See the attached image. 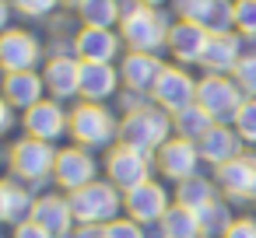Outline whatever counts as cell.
Segmentation results:
<instances>
[{
	"label": "cell",
	"mask_w": 256,
	"mask_h": 238,
	"mask_svg": "<svg viewBox=\"0 0 256 238\" xmlns=\"http://www.w3.org/2000/svg\"><path fill=\"white\" fill-rule=\"evenodd\" d=\"M172 116L165 109H158L154 102L137 109V112H126L120 119V144L126 147H137L144 154H158V147L165 140H172Z\"/></svg>",
	"instance_id": "cell-1"
},
{
	"label": "cell",
	"mask_w": 256,
	"mask_h": 238,
	"mask_svg": "<svg viewBox=\"0 0 256 238\" xmlns=\"http://www.w3.org/2000/svg\"><path fill=\"white\" fill-rule=\"evenodd\" d=\"M168 28L172 21L165 18V11L140 4L120 21V39L130 53H162L168 46Z\"/></svg>",
	"instance_id": "cell-2"
},
{
	"label": "cell",
	"mask_w": 256,
	"mask_h": 238,
	"mask_svg": "<svg viewBox=\"0 0 256 238\" xmlns=\"http://www.w3.org/2000/svg\"><path fill=\"white\" fill-rule=\"evenodd\" d=\"M70 200V210H74V221L78 224H112L123 210V193L106 179V182H88L74 193H67Z\"/></svg>",
	"instance_id": "cell-3"
},
{
	"label": "cell",
	"mask_w": 256,
	"mask_h": 238,
	"mask_svg": "<svg viewBox=\"0 0 256 238\" xmlns=\"http://www.w3.org/2000/svg\"><path fill=\"white\" fill-rule=\"evenodd\" d=\"M242 102H246V95H242V88L235 84L232 74H204L196 81V105L214 123L232 126L235 116H238V109H242Z\"/></svg>",
	"instance_id": "cell-4"
},
{
	"label": "cell",
	"mask_w": 256,
	"mask_h": 238,
	"mask_svg": "<svg viewBox=\"0 0 256 238\" xmlns=\"http://www.w3.org/2000/svg\"><path fill=\"white\" fill-rule=\"evenodd\" d=\"M70 137L78 147H106L109 140H120V123L102 102H78L70 109Z\"/></svg>",
	"instance_id": "cell-5"
},
{
	"label": "cell",
	"mask_w": 256,
	"mask_h": 238,
	"mask_svg": "<svg viewBox=\"0 0 256 238\" xmlns=\"http://www.w3.org/2000/svg\"><path fill=\"white\" fill-rule=\"evenodd\" d=\"M56 154H60V151H56L53 144L36 140V137H22V140H14V144H11L8 161H11L14 179L42 182V179H50V175H53V168H56Z\"/></svg>",
	"instance_id": "cell-6"
},
{
	"label": "cell",
	"mask_w": 256,
	"mask_h": 238,
	"mask_svg": "<svg viewBox=\"0 0 256 238\" xmlns=\"http://www.w3.org/2000/svg\"><path fill=\"white\" fill-rule=\"evenodd\" d=\"M151 102L158 109H165L168 116L196 105V81H193V74H186L179 63H165V70H162V77H158V84L151 91Z\"/></svg>",
	"instance_id": "cell-7"
},
{
	"label": "cell",
	"mask_w": 256,
	"mask_h": 238,
	"mask_svg": "<svg viewBox=\"0 0 256 238\" xmlns=\"http://www.w3.org/2000/svg\"><path fill=\"white\" fill-rule=\"evenodd\" d=\"M106 175L116 189L130 193V189H137L140 182L151 179V154H144L137 147H126V144H116L106 158Z\"/></svg>",
	"instance_id": "cell-8"
},
{
	"label": "cell",
	"mask_w": 256,
	"mask_h": 238,
	"mask_svg": "<svg viewBox=\"0 0 256 238\" xmlns=\"http://www.w3.org/2000/svg\"><path fill=\"white\" fill-rule=\"evenodd\" d=\"M70 46H74V56L81 63H116L123 53L120 28H84L81 25L70 35Z\"/></svg>",
	"instance_id": "cell-9"
},
{
	"label": "cell",
	"mask_w": 256,
	"mask_h": 238,
	"mask_svg": "<svg viewBox=\"0 0 256 238\" xmlns=\"http://www.w3.org/2000/svg\"><path fill=\"white\" fill-rule=\"evenodd\" d=\"M42 60V46L32 32L25 28H8L0 35V70L4 74H22V70H36Z\"/></svg>",
	"instance_id": "cell-10"
},
{
	"label": "cell",
	"mask_w": 256,
	"mask_h": 238,
	"mask_svg": "<svg viewBox=\"0 0 256 238\" xmlns=\"http://www.w3.org/2000/svg\"><path fill=\"white\" fill-rule=\"evenodd\" d=\"M168 193H165V186H158L154 179H148V182H140L137 189H130V193H123V210H126V217L130 221H137V224H162V217L168 214Z\"/></svg>",
	"instance_id": "cell-11"
},
{
	"label": "cell",
	"mask_w": 256,
	"mask_h": 238,
	"mask_svg": "<svg viewBox=\"0 0 256 238\" xmlns=\"http://www.w3.org/2000/svg\"><path fill=\"white\" fill-rule=\"evenodd\" d=\"M22 123H25V137H36L46 144H56L60 137L70 133V112H64L56 98H42L39 105H32Z\"/></svg>",
	"instance_id": "cell-12"
},
{
	"label": "cell",
	"mask_w": 256,
	"mask_h": 238,
	"mask_svg": "<svg viewBox=\"0 0 256 238\" xmlns=\"http://www.w3.org/2000/svg\"><path fill=\"white\" fill-rule=\"evenodd\" d=\"M200 161H204V158H200L196 144H193V140H182V137L165 140V144L158 147V154H154L158 172H162L165 179H176V182L193 179V175H196V168H200Z\"/></svg>",
	"instance_id": "cell-13"
},
{
	"label": "cell",
	"mask_w": 256,
	"mask_h": 238,
	"mask_svg": "<svg viewBox=\"0 0 256 238\" xmlns=\"http://www.w3.org/2000/svg\"><path fill=\"white\" fill-rule=\"evenodd\" d=\"M95 172H98V161L88 154V147H64L60 154H56V168H53V179H56V186L60 189H67V193H74V189H81V186H88V182H95Z\"/></svg>",
	"instance_id": "cell-14"
},
{
	"label": "cell",
	"mask_w": 256,
	"mask_h": 238,
	"mask_svg": "<svg viewBox=\"0 0 256 238\" xmlns=\"http://www.w3.org/2000/svg\"><path fill=\"white\" fill-rule=\"evenodd\" d=\"M165 63L158 53H126L120 60V77H123V88L126 91H137V95H148L154 91L158 77H162Z\"/></svg>",
	"instance_id": "cell-15"
},
{
	"label": "cell",
	"mask_w": 256,
	"mask_h": 238,
	"mask_svg": "<svg viewBox=\"0 0 256 238\" xmlns=\"http://www.w3.org/2000/svg\"><path fill=\"white\" fill-rule=\"evenodd\" d=\"M42 81H46L50 98H56V102L78 98V95H81V60H78L74 53H67V56H50L46 67H42Z\"/></svg>",
	"instance_id": "cell-16"
},
{
	"label": "cell",
	"mask_w": 256,
	"mask_h": 238,
	"mask_svg": "<svg viewBox=\"0 0 256 238\" xmlns=\"http://www.w3.org/2000/svg\"><path fill=\"white\" fill-rule=\"evenodd\" d=\"M207 42H210V32H207L204 25H196V21H172V28H168V46H165V49H168L172 60L182 67V63H200Z\"/></svg>",
	"instance_id": "cell-17"
},
{
	"label": "cell",
	"mask_w": 256,
	"mask_h": 238,
	"mask_svg": "<svg viewBox=\"0 0 256 238\" xmlns=\"http://www.w3.org/2000/svg\"><path fill=\"white\" fill-rule=\"evenodd\" d=\"M214 179H218V186H221L224 196H232V200H252V189H256V158L238 154V158L218 165Z\"/></svg>",
	"instance_id": "cell-18"
},
{
	"label": "cell",
	"mask_w": 256,
	"mask_h": 238,
	"mask_svg": "<svg viewBox=\"0 0 256 238\" xmlns=\"http://www.w3.org/2000/svg\"><path fill=\"white\" fill-rule=\"evenodd\" d=\"M246 53V39L238 32H228V35H210L207 49H204V74H235L238 60Z\"/></svg>",
	"instance_id": "cell-19"
},
{
	"label": "cell",
	"mask_w": 256,
	"mask_h": 238,
	"mask_svg": "<svg viewBox=\"0 0 256 238\" xmlns=\"http://www.w3.org/2000/svg\"><path fill=\"white\" fill-rule=\"evenodd\" d=\"M123 91L120 67L112 63H81V102H106Z\"/></svg>",
	"instance_id": "cell-20"
},
{
	"label": "cell",
	"mask_w": 256,
	"mask_h": 238,
	"mask_svg": "<svg viewBox=\"0 0 256 238\" xmlns=\"http://www.w3.org/2000/svg\"><path fill=\"white\" fill-rule=\"evenodd\" d=\"M0 95L11 102V109L28 112L32 105H39L46 98V81L39 70H22V74H4V84H0Z\"/></svg>",
	"instance_id": "cell-21"
},
{
	"label": "cell",
	"mask_w": 256,
	"mask_h": 238,
	"mask_svg": "<svg viewBox=\"0 0 256 238\" xmlns=\"http://www.w3.org/2000/svg\"><path fill=\"white\" fill-rule=\"evenodd\" d=\"M32 221L36 224H42L53 238H67V235H74V210H70V200L67 196H39L36 200V207H32Z\"/></svg>",
	"instance_id": "cell-22"
},
{
	"label": "cell",
	"mask_w": 256,
	"mask_h": 238,
	"mask_svg": "<svg viewBox=\"0 0 256 238\" xmlns=\"http://www.w3.org/2000/svg\"><path fill=\"white\" fill-rule=\"evenodd\" d=\"M196 151H200V158H204V161H210V165L218 168V165H224V161H232V158H238V154H242V137L235 133V126L214 123V126H210V133L196 144Z\"/></svg>",
	"instance_id": "cell-23"
},
{
	"label": "cell",
	"mask_w": 256,
	"mask_h": 238,
	"mask_svg": "<svg viewBox=\"0 0 256 238\" xmlns=\"http://www.w3.org/2000/svg\"><path fill=\"white\" fill-rule=\"evenodd\" d=\"M162 235L165 238H204V228H200V214L190 210V207H179L172 203L168 214L162 217Z\"/></svg>",
	"instance_id": "cell-24"
},
{
	"label": "cell",
	"mask_w": 256,
	"mask_h": 238,
	"mask_svg": "<svg viewBox=\"0 0 256 238\" xmlns=\"http://www.w3.org/2000/svg\"><path fill=\"white\" fill-rule=\"evenodd\" d=\"M78 18L84 28H120L123 11H120V0H84Z\"/></svg>",
	"instance_id": "cell-25"
},
{
	"label": "cell",
	"mask_w": 256,
	"mask_h": 238,
	"mask_svg": "<svg viewBox=\"0 0 256 238\" xmlns=\"http://www.w3.org/2000/svg\"><path fill=\"white\" fill-rule=\"evenodd\" d=\"M218 200V189H214V182L210 179H204V175H193V179H186V182H179L176 186V203L179 207H190V210H204V207H210Z\"/></svg>",
	"instance_id": "cell-26"
},
{
	"label": "cell",
	"mask_w": 256,
	"mask_h": 238,
	"mask_svg": "<svg viewBox=\"0 0 256 238\" xmlns=\"http://www.w3.org/2000/svg\"><path fill=\"white\" fill-rule=\"evenodd\" d=\"M210 126H214V119H210L200 105H190V109H182V112L172 116V130H176V137L193 140V144H200V140L210 133Z\"/></svg>",
	"instance_id": "cell-27"
},
{
	"label": "cell",
	"mask_w": 256,
	"mask_h": 238,
	"mask_svg": "<svg viewBox=\"0 0 256 238\" xmlns=\"http://www.w3.org/2000/svg\"><path fill=\"white\" fill-rule=\"evenodd\" d=\"M32 207H36V196L32 189H22L18 182H8V224H25L32 221Z\"/></svg>",
	"instance_id": "cell-28"
},
{
	"label": "cell",
	"mask_w": 256,
	"mask_h": 238,
	"mask_svg": "<svg viewBox=\"0 0 256 238\" xmlns=\"http://www.w3.org/2000/svg\"><path fill=\"white\" fill-rule=\"evenodd\" d=\"M232 214H228V207L221 203V200H214L210 207H204L200 210V228H204V238H224V231L232 228Z\"/></svg>",
	"instance_id": "cell-29"
},
{
	"label": "cell",
	"mask_w": 256,
	"mask_h": 238,
	"mask_svg": "<svg viewBox=\"0 0 256 238\" xmlns=\"http://www.w3.org/2000/svg\"><path fill=\"white\" fill-rule=\"evenodd\" d=\"M232 77H235V84L242 88L246 98H256V42H246V53H242Z\"/></svg>",
	"instance_id": "cell-30"
},
{
	"label": "cell",
	"mask_w": 256,
	"mask_h": 238,
	"mask_svg": "<svg viewBox=\"0 0 256 238\" xmlns=\"http://www.w3.org/2000/svg\"><path fill=\"white\" fill-rule=\"evenodd\" d=\"M235 32L246 42H256V0H235Z\"/></svg>",
	"instance_id": "cell-31"
},
{
	"label": "cell",
	"mask_w": 256,
	"mask_h": 238,
	"mask_svg": "<svg viewBox=\"0 0 256 238\" xmlns=\"http://www.w3.org/2000/svg\"><path fill=\"white\" fill-rule=\"evenodd\" d=\"M214 7V0H172V11H176V21H196L204 25L207 14Z\"/></svg>",
	"instance_id": "cell-32"
},
{
	"label": "cell",
	"mask_w": 256,
	"mask_h": 238,
	"mask_svg": "<svg viewBox=\"0 0 256 238\" xmlns=\"http://www.w3.org/2000/svg\"><path fill=\"white\" fill-rule=\"evenodd\" d=\"M235 133L242 137V144H256V98H246L238 116H235Z\"/></svg>",
	"instance_id": "cell-33"
},
{
	"label": "cell",
	"mask_w": 256,
	"mask_h": 238,
	"mask_svg": "<svg viewBox=\"0 0 256 238\" xmlns=\"http://www.w3.org/2000/svg\"><path fill=\"white\" fill-rule=\"evenodd\" d=\"M11 4H14V11L25 14V18H46V14H53L56 7H64L60 0H11Z\"/></svg>",
	"instance_id": "cell-34"
},
{
	"label": "cell",
	"mask_w": 256,
	"mask_h": 238,
	"mask_svg": "<svg viewBox=\"0 0 256 238\" xmlns=\"http://www.w3.org/2000/svg\"><path fill=\"white\" fill-rule=\"evenodd\" d=\"M106 238H148V231H144V224H137L130 217H116L106 228Z\"/></svg>",
	"instance_id": "cell-35"
},
{
	"label": "cell",
	"mask_w": 256,
	"mask_h": 238,
	"mask_svg": "<svg viewBox=\"0 0 256 238\" xmlns=\"http://www.w3.org/2000/svg\"><path fill=\"white\" fill-rule=\"evenodd\" d=\"M224 238H256V217H235Z\"/></svg>",
	"instance_id": "cell-36"
},
{
	"label": "cell",
	"mask_w": 256,
	"mask_h": 238,
	"mask_svg": "<svg viewBox=\"0 0 256 238\" xmlns=\"http://www.w3.org/2000/svg\"><path fill=\"white\" fill-rule=\"evenodd\" d=\"M120 105H123V116L126 112H137V109H144V105H151V98L148 95H137V91H120Z\"/></svg>",
	"instance_id": "cell-37"
},
{
	"label": "cell",
	"mask_w": 256,
	"mask_h": 238,
	"mask_svg": "<svg viewBox=\"0 0 256 238\" xmlns=\"http://www.w3.org/2000/svg\"><path fill=\"white\" fill-rule=\"evenodd\" d=\"M14 238H53L42 224H36V221H25V224H18L14 228Z\"/></svg>",
	"instance_id": "cell-38"
},
{
	"label": "cell",
	"mask_w": 256,
	"mask_h": 238,
	"mask_svg": "<svg viewBox=\"0 0 256 238\" xmlns=\"http://www.w3.org/2000/svg\"><path fill=\"white\" fill-rule=\"evenodd\" d=\"M106 228L109 224H78L70 238H106Z\"/></svg>",
	"instance_id": "cell-39"
},
{
	"label": "cell",
	"mask_w": 256,
	"mask_h": 238,
	"mask_svg": "<svg viewBox=\"0 0 256 238\" xmlns=\"http://www.w3.org/2000/svg\"><path fill=\"white\" fill-rule=\"evenodd\" d=\"M11 126H14V109H11V102L4 95H0V137H4Z\"/></svg>",
	"instance_id": "cell-40"
},
{
	"label": "cell",
	"mask_w": 256,
	"mask_h": 238,
	"mask_svg": "<svg viewBox=\"0 0 256 238\" xmlns=\"http://www.w3.org/2000/svg\"><path fill=\"white\" fill-rule=\"evenodd\" d=\"M11 11H14L11 0H0V35H4V32L11 28Z\"/></svg>",
	"instance_id": "cell-41"
},
{
	"label": "cell",
	"mask_w": 256,
	"mask_h": 238,
	"mask_svg": "<svg viewBox=\"0 0 256 238\" xmlns=\"http://www.w3.org/2000/svg\"><path fill=\"white\" fill-rule=\"evenodd\" d=\"M0 224H8V182H0Z\"/></svg>",
	"instance_id": "cell-42"
},
{
	"label": "cell",
	"mask_w": 256,
	"mask_h": 238,
	"mask_svg": "<svg viewBox=\"0 0 256 238\" xmlns=\"http://www.w3.org/2000/svg\"><path fill=\"white\" fill-rule=\"evenodd\" d=\"M140 4H148V7H158V11H162V7H165V4H168V7H172V0H140Z\"/></svg>",
	"instance_id": "cell-43"
},
{
	"label": "cell",
	"mask_w": 256,
	"mask_h": 238,
	"mask_svg": "<svg viewBox=\"0 0 256 238\" xmlns=\"http://www.w3.org/2000/svg\"><path fill=\"white\" fill-rule=\"evenodd\" d=\"M252 203H256V189H252Z\"/></svg>",
	"instance_id": "cell-44"
},
{
	"label": "cell",
	"mask_w": 256,
	"mask_h": 238,
	"mask_svg": "<svg viewBox=\"0 0 256 238\" xmlns=\"http://www.w3.org/2000/svg\"><path fill=\"white\" fill-rule=\"evenodd\" d=\"M232 4H235V0H232Z\"/></svg>",
	"instance_id": "cell-45"
}]
</instances>
